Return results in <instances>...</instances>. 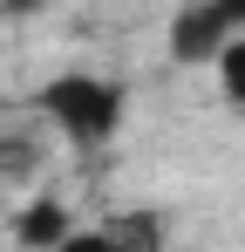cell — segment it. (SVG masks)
Here are the masks:
<instances>
[{
  "instance_id": "obj_9",
  "label": "cell",
  "mask_w": 245,
  "mask_h": 252,
  "mask_svg": "<svg viewBox=\"0 0 245 252\" xmlns=\"http://www.w3.org/2000/svg\"><path fill=\"white\" fill-rule=\"evenodd\" d=\"M48 0H0V14H41Z\"/></svg>"
},
{
  "instance_id": "obj_5",
  "label": "cell",
  "mask_w": 245,
  "mask_h": 252,
  "mask_svg": "<svg viewBox=\"0 0 245 252\" xmlns=\"http://www.w3.org/2000/svg\"><path fill=\"white\" fill-rule=\"evenodd\" d=\"M218 75H225V95L245 109V34H232V41H225V55H218Z\"/></svg>"
},
{
  "instance_id": "obj_2",
  "label": "cell",
  "mask_w": 245,
  "mask_h": 252,
  "mask_svg": "<svg viewBox=\"0 0 245 252\" xmlns=\"http://www.w3.org/2000/svg\"><path fill=\"white\" fill-rule=\"evenodd\" d=\"M225 41H232V28H225V14H218L211 0H191V7H177V14H170V55H177L184 68L218 62Z\"/></svg>"
},
{
  "instance_id": "obj_3",
  "label": "cell",
  "mask_w": 245,
  "mask_h": 252,
  "mask_svg": "<svg viewBox=\"0 0 245 252\" xmlns=\"http://www.w3.org/2000/svg\"><path fill=\"white\" fill-rule=\"evenodd\" d=\"M68 232H75V218H68L61 198H34V205L14 211V239H21V246H34V252H55Z\"/></svg>"
},
{
  "instance_id": "obj_8",
  "label": "cell",
  "mask_w": 245,
  "mask_h": 252,
  "mask_svg": "<svg viewBox=\"0 0 245 252\" xmlns=\"http://www.w3.org/2000/svg\"><path fill=\"white\" fill-rule=\"evenodd\" d=\"M211 7L225 14V28H232V34H239V28H245V0H211Z\"/></svg>"
},
{
  "instance_id": "obj_6",
  "label": "cell",
  "mask_w": 245,
  "mask_h": 252,
  "mask_svg": "<svg viewBox=\"0 0 245 252\" xmlns=\"http://www.w3.org/2000/svg\"><path fill=\"white\" fill-rule=\"evenodd\" d=\"M41 157H34V143L28 136H0V177H28Z\"/></svg>"
},
{
  "instance_id": "obj_7",
  "label": "cell",
  "mask_w": 245,
  "mask_h": 252,
  "mask_svg": "<svg viewBox=\"0 0 245 252\" xmlns=\"http://www.w3.org/2000/svg\"><path fill=\"white\" fill-rule=\"evenodd\" d=\"M55 252H122V246H116V232H68Z\"/></svg>"
},
{
  "instance_id": "obj_1",
  "label": "cell",
  "mask_w": 245,
  "mask_h": 252,
  "mask_svg": "<svg viewBox=\"0 0 245 252\" xmlns=\"http://www.w3.org/2000/svg\"><path fill=\"white\" fill-rule=\"evenodd\" d=\"M41 109L75 143H109L122 129V89L102 82V75H55V82L41 89Z\"/></svg>"
},
{
  "instance_id": "obj_4",
  "label": "cell",
  "mask_w": 245,
  "mask_h": 252,
  "mask_svg": "<svg viewBox=\"0 0 245 252\" xmlns=\"http://www.w3.org/2000/svg\"><path fill=\"white\" fill-rule=\"evenodd\" d=\"M109 232H116L122 252H163V218H157V211H122Z\"/></svg>"
}]
</instances>
